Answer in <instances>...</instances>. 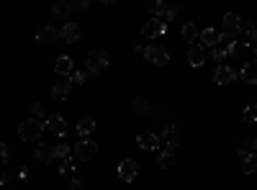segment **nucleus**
<instances>
[{
  "label": "nucleus",
  "instance_id": "obj_1",
  "mask_svg": "<svg viewBox=\"0 0 257 190\" xmlns=\"http://www.w3.org/2000/svg\"><path fill=\"white\" fill-rule=\"evenodd\" d=\"M44 126L47 123L41 121V118H34L31 116V118H26L24 123L18 126V136L24 139V141H39V136L44 134Z\"/></svg>",
  "mask_w": 257,
  "mask_h": 190
},
{
  "label": "nucleus",
  "instance_id": "obj_2",
  "mask_svg": "<svg viewBox=\"0 0 257 190\" xmlns=\"http://www.w3.org/2000/svg\"><path fill=\"white\" fill-rule=\"evenodd\" d=\"M105 67H108V52H105V49H93L88 54V62H85V72H88V77L98 75Z\"/></svg>",
  "mask_w": 257,
  "mask_h": 190
},
{
  "label": "nucleus",
  "instance_id": "obj_3",
  "mask_svg": "<svg viewBox=\"0 0 257 190\" xmlns=\"http://www.w3.org/2000/svg\"><path fill=\"white\" fill-rule=\"evenodd\" d=\"M144 57H147V62H149V65H155V67H165L167 62H170V54H167V49H165V47H160V44L147 47Z\"/></svg>",
  "mask_w": 257,
  "mask_h": 190
},
{
  "label": "nucleus",
  "instance_id": "obj_4",
  "mask_svg": "<svg viewBox=\"0 0 257 190\" xmlns=\"http://www.w3.org/2000/svg\"><path fill=\"white\" fill-rule=\"evenodd\" d=\"M98 154V144L93 141V139H82L77 146H75V157L80 159V162H88V159H93Z\"/></svg>",
  "mask_w": 257,
  "mask_h": 190
},
{
  "label": "nucleus",
  "instance_id": "obj_5",
  "mask_svg": "<svg viewBox=\"0 0 257 190\" xmlns=\"http://www.w3.org/2000/svg\"><path fill=\"white\" fill-rule=\"evenodd\" d=\"M224 36H229V39H237L239 34H242V18L237 16V13H226L224 16V31H221Z\"/></svg>",
  "mask_w": 257,
  "mask_h": 190
},
{
  "label": "nucleus",
  "instance_id": "obj_6",
  "mask_svg": "<svg viewBox=\"0 0 257 190\" xmlns=\"http://www.w3.org/2000/svg\"><path fill=\"white\" fill-rule=\"evenodd\" d=\"M160 141L165 144V149H175V146L180 144V131L175 129V123H165V126H162Z\"/></svg>",
  "mask_w": 257,
  "mask_h": 190
},
{
  "label": "nucleus",
  "instance_id": "obj_7",
  "mask_svg": "<svg viewBox=\"0 0 257 190\" xmlns=\"http://www.w3.org/2000/svg\"><path fill=\"white\" fill-rule=\"evenodd\" d=\"M167 31V24L162 18H149L147 24L142 26V34L147 36V39H157V36H162Z\"/></svg>",
  "mask_w": 257,
  "mask_h": 190
},
{
  "label": "nucleus",
  "instance_id": "obj_8",
  "mask_svg": "<svg viewBox=\"0 0 257 190\" xmlns=\"http://www.w3.org/2000/svg\"><path fill=\"white\" fill-rule=\"evenodd\" d=\"M70 90H72V82H70V77H62L59 82H54V85H52V98H54L57 103H62V100H67Z\"/></svg>",
  "mask_w": 257,
  "mask_h": 190
},
{
  "label": "nucleus",
  "instance_id": "obj_9",
  "mask_svg": "<svg viewBox=\"0 0 257 190\" xmlns=\"http://www.w3.org/2000/svg\"><path fill=\"white\" fill-rule=\"evenodd\" d=\"M137 172H139V164H137L134 159H123V162L118 164V177H121L123 182H132V180L137 177Z\"/></svg>",
  "mask_w": 257,
  "mask_h": 190
},
{
  "label": "nucleus",
  "instance_id": "obj_10",
  "mask_svg": "<svg viewBox=\"0 0 257 190\" xmlns=\"http://www.w3.org/2000/svg\"><path fill=\"white\" fill-rule=\"evenodd\" d=\"M47 129L54 134V136H64L67 134V123H64V118L59 116V113H52V116H47Z\"/></svg>",
  "mask_w": 257,
  "mask_h": 190
},
{
  "label": "nucleus",
  "instance_id": "obj_11",
  "mask_svg": "<svg viewBox=\"0 0 257 190\" xmlns=\"http://www.w3.org/2000/svg\"><path fill=\"white\" fill-rule=\"evenodd\" d=\"M34 157H36V162H41V164L54 162V159H57V154H54V144H36Z\"/></svg>",
  "mask_w": 257,
  "mask_h": 190
},
{
  "label": "nucleus",
  "instance_id": "obj_12",
  "mask_svg": "<svg viewBox=\"0 0 257 190\" xmlns=\"http://www.w3.org/2000/svg\"><path fill=\"white\" fill-rule=\"evenodd\" d=\"M80 39V26L72 24V21H67L62 29H59V41H67V44H75V41Z\"/></svg>",
  "mask_w": 257,
  "mask_h": 190
},
{
  "label": "nucleus",
  "instance_id": "obj_13",
  "mask_svg": "<svg viewBox=\"0 0 257 190\" xmlns=\"http://www.w3.org/2000/svg\"><path fill=\"white\" fill-rule=\"evenodd\" d=\"M188 62H190V67H203L206 65V49L201 44L188 47Z\"/></svg>",
  "mask_w": 257,
  "mask_h": 190
},
{
  "label": "nucleus",
  "instance_id": "obj_14",
  "mask_svg": "<svg viewBox=\"0 0 257 190\" xmlns=\"http://www.w3.org/2000/svg\"><path fill=\"white\" fill-rule=\"evenodd\" d=\"M198 39H201V47H211V49H213V47L221 41V31L208 26V29H203V31L198 34Z\"/></svg>",
  "mask_w": 257,
  "mask_h": 190
},
{
  "label": "nucleus",
  "instance_id": "obj_15",
  "mask_svg": "<svg viewBox=\"0 0 257 190\" xmlns=\"http://www.w3.org/2000/svg\"><path fill=\"white\" fill-rule=\"evenodd\" d=\"M137 144H139V149H144V152H152V149H157V146H160L162 141H160V136H157V134H149V131H144V134H139V136H137Z\"/></svg>",
  "mask_w": 257,
  "mask_h": 190
},
{
  "label": "nucleus",
  "instance_id": "obj_16",
  "mask_svg": "<svg viewBox=\"0 0 257 190\" xmlns=\"http://www.w3.org/2000/svg\"><path fill=\"white\" fill-rule=\"evenodd\" d=\"M36 39L41 41V44H57V41H59V29H54V26H41L39 34H36Z\"/></svg>",
  "mask_w": 257,
  "mask_h": 190
},
{
  "label": "nucleus",
  "instance_id": "obj_17",
  "mask_svg": "<svg viewBox=\"0 0 257 190\" xmlns=\"http://www.w3.org/2000/svg\"><path fill=\"white\" fill-rule=\"evenodd\" d=\"M54 72H57L59 77H70V75L75 72V67H72V59H70V57H59V59L54 62Z\"/></svg>",
  "mask_w": 257,
  "mask_h": 190
},
{
  "label": "nucleus",
  "instance_id": "obj_18",
  "mask_svg": "<svg viewBox=\"0 0 257 190\" xmlns=\"http://www.w3.org/2000/svg\"><path fill=\"white\" fill-rule=\"evenodd\" d=\"M234 77H237V72H234L231 67H226V65H221L216 70V75H213V82H219V85H229Z\"/></svg>",
  "mask_w": 257,
  "mask_h": 190
},
{
  "label": "nucleus",
  "instance_id": "obj_19",
  "mask_svg": "<svg viewBox=\"0 0 257 190\" xmlns=\"http://www.w3.org/2000/svg\"><path fill=\"white\" fill-rule=\"evenodd\" d=\"M70 13H72V3H67V0H59V3H54V18H59V21H64V24H67Z\"/></svg>",
  "mask_w": 257,
  "mask_h": 190
},
{
  "label": "nucleus",
  "instance_id": "obj_20",
  "mask_svg": "<svg viewBox=\"0 0 257 190\" xmlns=\"http://www.w3.org/2000/svg\"><path fill=\"white\" fill-rule=\"evenodd\" d=\"M95 131V121L88 116V118H80V123H77V134L82 136V139H90V134Z\"/></svg>",
  "mask_w": 257,
  "mask_h": 190
},
{
  "label": "nucleus",
  "instance_id": "obj_21",
  "mask_svg": "<svg viewBox=\"0 0 257 190\" xmlns=\"http://www.w3.org/2000/svg\"><path fill=\"white\" fill-rule=\"evenodd\" d=\"M249 52V41H234L231 49H229V57H237V59H244Z\"/></svg>",
  "mask_w": 257,
  "mask_h": 190
},
{
  "label": "nucleus",
  "instance_id": "obj_22",
  "mask_svg": "<svg viewBox=\"0 0 257 190\" xmlns=\"http://www.w3.org/2000/svg\"><path fill=\"white\" fill-rule=\"evenodd\" d=\"M242 80H244V82H257V59H254V62H244Z\"/></svg>",
  "mask_w": 257,
  "mask_h": 190
},
{
  "label": "nucleus",
  "instance_id": "obj_23",
  "mask_svg": "<svg viewBox=\"0 0 257 190\" xmlns=\"http://www.w3.org/2000/svg\"><path fill=\"white\" fill-rule=\"evenodd\" d=\"M157 164L162 167V170H167V167H173V164H175V152H173V149H165V152H160Z\"/></svg>",
  "mask_w": 257,
  "mask_h": 190
},
{
  "label": "nucleus",
  "instance_id": "obj_24",
  "mask_svg": "<svg viewBox=\"0 0 257 190\" xmlns=\"http://www.w3.org/2000/svg\"><path fill=\"white\" fill-rule=\"evenodd\" d=\"M180 36H183V41H188V44L193 47V41L198 39V29L193 26V24H185V26L180 29Z\"/></svg>",
  "mask_w": 257,
  "mask_h": 190
},
{
  "label": "nucleus",
  "instance_id": "obj_25",
  "mask_svg": "<svg viewBox=\"0 0 257 190\" xmlns=\"http://www.w3.org/2000/svg\"><path fill=\"white\" fill-rule=\"evenodd\" d=\"M147 8L155 13V18H162V21H165V16H167V11H170V6H167V3H160V0H152Z\"/></svg>",
  "mask_w": 257,
  "mask_h": 190
},
{
  "label": "nucleus",
  "instance_id": "obj_26",
  "mask_svg": "<svg viewBox=\"0 0 257 190\" xmlns=\"http://www.w3.org/2000/svg\"><path fill=\"white\" fill-rule=\"evenodd\" d=\"M242 172H244V175H254V172H257V152L249 154V157H244V162H242Z\"/></svg>",
  "mask_w": 257,
  "mask_h": 190
},
{
  "label": "nucleus",
  "instance_id": "obj_27",
  "mask_svg": "<svg viewBox=\"0 0 257 190\" xmlns=\"http://www.w3.org/2000/svg\"><path fill=\"white\" fill-rule=\"evenodd\" d=\"M237 149H239V154H242V157H249V154H254V139H242Z\"/></svg>",
  "mask_w": 257,
  "mask_h": 190
},
{
  "label": "nucleus",
  "instance_id": "obj_28",
  "mask_svg": "<svg viewBox=\"0 0 257 190\" xmlns=\"http://www.w3.org/2000/svg\"><path fill=\"white\" fill-rule=\"evenodd\" d=\"M134 111L137 113H149V111H152V103H149L147 98H137L134 100Z\"/></svg>",
  "mask_w": 257,
  "mask_h": 190
},
{
  "label": "nucleus",
  "instance_id": "obj_29",
  "mask_svg": "<svg viewBox=\"0 0 257 190\" xmlns=\"http://www.w3.org/2000/svg\"><path fill=\"white\" fill-rule=\"evenodd\" d=\"M242 118H244L247 123H254V121H257V103L247 105V108L242 111Z\"/></svg>",
  "mask_w": 257,
  "mask_h": 190
},
{
  "label": "nucleus",
  "instance_id": "obj_30",
  "mask_svg": "<svg viewBox=\"0 0 257 190\" xmlns=\"http://www.w3.org/2000/svg\"><path fill=\"white\" fill-rule=\"evenodd\" d=\"M54 154H57L59 162L70 159V146H67V144H54Z\"/></svg>",
  "mask_w": 257,
  "mask_h": 190
},
{
  "label": "nucleus",
  "instance_id": "obj_31",
  "mask_svg": "<svg viewBox=\"0 0 257 190\" xmlns=\"http://www.w3.org/2000/svg\"><path fill=\"white\" fill-rule=\"evenodd\" d=\"M75 167H77V164H75V159L70 157V159L59 162V172H62V175H70V172H75Z\"/></svg>",
  "mask_w": 257,
  "mask_h": 190
},
{
  "label": "nucleus",
  "instance_id": "obj_32",
  "mask_svg": "<svg viewBox=\"0 0 257 190\" xmlns=\"http://www.w3.org/2000/svg\"><path fill=\"white\" fill-rule=\"evenodd\" d=\"M85 77H88V72H85V70H82V72H72V75H70V82H72V85H82Z\"/></svg>",
  "mask_w": 257,
  "mask_h": 190
},
{
  "label": "nucleus",
  "instance_id": "obj_33",
  "mask_svg": "<svg viewBox=\"0 0 257 190\" xmlns=\"http://www.w3.org/2000/svg\"><path fill=\"white\" fill-rule=\"evenodd\" d=\"M8 157H11V154H8V146L0 144V164H8Z\"/></svg>",
  "mask_w": 257,
  "mask_h": 190
},
{
  "label": "nucleus",
  "instance_id": "obj_34",
  "mask_svg": "<svg viewBox=\"0 0 257 190\" xmlns=\"http://www.w3.org/2000/svg\"><path fill=\"white\" fill-rule=\"evenodd\" d=\"M67 190H82V182H80L77 177H72V180L67 182Z\"/></svg>",
  "mask_w": 257,
  "mask_h": 190
},
{
  "label": "nucleus",
  "instance_id": "obj_35",
  "mask_svg": "<svg viewBox=\"0 0 257 190\" xmlns=\"http://www.w3.org/2000/svg\"><path fill=\"white\" fill-rule=\"evenodd\" d=\"M31 113H34V118H41V116H44V108H41V103H36V105H34Z\"/></svg>",
  "mask_w": 257,
  "mask_h": 190
},
{
  "label": "nucleus",
  "instance_id": "obj_36",
  "mask_svg": "<svg viewBox=\"0 0 257 190\" xmlns=\"http://www.w3.org/2000/svg\"><path fill=\"white\" fill-rule=\"evenodd\" d=\"M72 8H80V11H88V8H90V3H88V0H80V3H75Z\"/></svg>",
  "mask_w": 257,
  "mask_h": 190
},
{
  "label": "nucleus",
  "instance_id": "obj_37",
  "mask_svg": "<svg viewBox=\"0 0 257 190\" xmlns=\"http://www.w3.org/2000/svg\"><path fill=\"white\" fill-rule=\"evenodd\" d=\"M0 185H6V175L3 172H0Z\"/></svg>",
  "mask_w": 257,
  "mask_h": 190
},
{
  "label": "nucleus",
  "instance_id": "obj_38",
  "mask_svg": "<svg viewBox=\"0 0 257 190\" xmlns=\"http://www.w3.org/2000/svg\"><path fill=\"white\" fill-rule=\"evenodd\" d=\"M254 152H257V139H254Z\"/></svg>",
  "mask_w": 257,
  "mask_h": 190
},
{
  "label": "nucleus",
  "instance_id": "obj_39",
  "mask_svg": "<svg viewBox=\"0 0 257 190\" xmlns=\"http://www.w3.org/2000/svg\"><path fill=\"white\" fill-rule=\"evenodd\" d=\"M254 54H257V47H254Z\"/></svg>",
  "mask_w": 257,
  "mask_h": 190
}]
</instances>
